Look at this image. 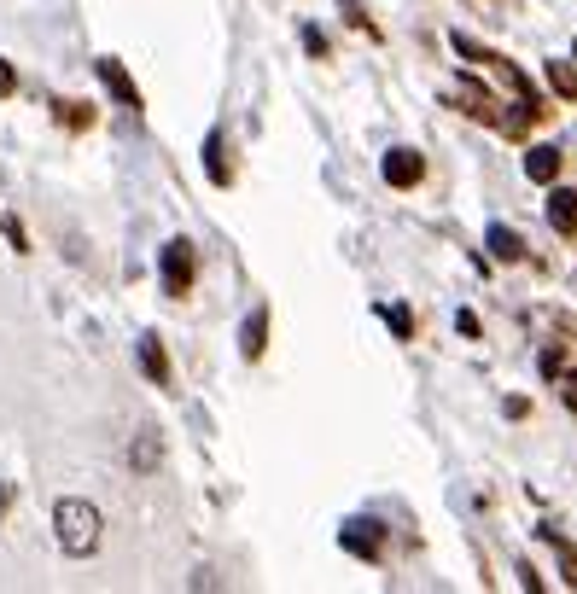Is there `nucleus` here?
Masks as SVG:
<instances>
[{
    "mask_svg": "<svg viewBox=\"0 0 577 594\" xmlns=\"http://www.w3.org/2000/svg\"><path fill=\"white\" fill-rule=\"evenodd\" d=\"M53 536H59V548H65L70 560L100 554V536H105L100 507H94V501H82V495H65V501L53 507Z\"/></svg>",
    "mask_w": 577,
    "mask_h": 594,
    "instance_id": "obj_1",
    "label": "nucleus"
},
{
    "mask_svg": "<svg viewBox=\"0 0 577 594\" xmlns=\"http://www.w3.org/2000/svg\"><path fill=\"white\" fill-rule=\"evenodd\" d=\"M455 53H461V59H473L478 70H490V76H496V82H502L513 99H525V105H543V99H537V88L519 76V65H508L502 53H484V47H478V41H467V35H455Z\"/></svg>",
    "mask_w": 577,
    "mask_h": 594,
    "instance_id": "obj_2",
    "label": "nucleus"
},
{
    "mask_svg": "<svg viewBox=\"0 0 577 594\" xmlns=\"http://www.w3.org/2000/svg\"><path fill=\"white\" fill-rule=\"evenodd\" d=\"M158 280H164V297L193 292V245H187V239H170V245L158 251Z\"/></svg>",
    "mask_w": 577,
    "mask_h": 594,
    "instance_id": "obj_3",
    "label": "nucleus"
},
{
    "mask_svg": "<svg viewBox=\"0 0 577 594\" xmlns=\"http://www.w3.org/2000/svg\"><path fill=\"white\" fill-rule=\"evenodd\" d=\"M379 175H385V187H420V181H426V164H420V152L397 146V152H385Z\"/></svg>",
    "mask_w": 577,
    "mask_h": 594,
    "instance_id": "obj_4",
    "label": "nucleus"
},
{
    "mask_svg": "<svg viewBox=\"0 0 577 594\" xmlns=\"http://www.w3.org/2000/svg\"><path fill=\"white\" fill-rule=\"evenodd\" d=\"M339 542L350 548V554H356V560H379V548H385V536H379L374 519H344Z\"/></svg>",
    "mask_w": 577,
    "mask_h": 594,
    "instance_id": "obj_5",
    "label": "nucleus"
},
{
    "mask_svg": "<svg viewBox=\"0 0 577 594\" xmlns=\"http://www.w3.org/2000/svg\"><path fill=\"white\" fill-rule=\"evenodd\" d=\"M94 70H100L105 94L117 99V105H129V111H140V88H135V82H129V70L117 65V59H100V65H94Z\"/></svg>",
    "mask_w": 577,
    "mask_h": 594,
    "instance_id": "obj_6",
    "label": "nucleus"
},
{
    "mask_svg": "<svg viewBox=\"0 0 577 594\" xmlns=\"http://www.w3.org/2000/svg\"><path fill=\"white\" fill-rule=\"evenodd\" d=\"M449 105H461V111L478 117V123H496V99L484 94L478 82H455V88H449Z\"/></svg>",
    "mask_w": 577,
    "mask_h": 594,
    "instance_id": "obj_7",
    "label": "nucleus"
},
{
    "mask_svg": "<svg viewBox=\"0 0 577 594\" xmlns=\"http://www.w3.org/2000/svg\"><path fill=\"white\" fill-rule=\"evenodd\" d=\"M548 228L560 239H577V193H566V187L548 193Z\"/></svg>",
    "mask_w": 577,
    "mask_h": 594,
    "instance_id": "obj_8",
    "label": "nucleus"
},
{
    "mask_svg": "<svg viewBox=\"0 0 577 594\" xmlns=\"http://www.w3.org/2000/svg\"><path fill=\"white\" fill-rule=\"evenodd\" d=\"M239 350H245V362H257V356L269 350V309H251V315H245V327H239Z\"/></svg>",
    "mask_w": 577,
    "mask_h": 594,
    "instance_id": "obj_9",
    "label": "nucleus"
},
{
    "mask_svg": "<svg viewBox=\"0 0 577 594\" xmlns=\"http://www.w3.org/2000/svg\"><path fill=\"white\" fill-rule=\"evenodd\" d=\"M140 373H146L152 385H170V356H164V344H158L152 332L140 338Z\"/></svg>",
    "mask_w": 577,
    "mask_h": 594,
    "instance_id": "obj_10",
    "label": "nucleus"
},
{
    "mask_svg": "<svg viewBox=\"0 0 577 594\" xmlns=\"http://www.w3.org/2000/svg\"><path fill=\"white\" fill-rule=\"evenodd\" d=\"M158 461H164V443H158V431L146 426L135 443H129V466H135V472H158Z\"/></svg>",
    "mask_w": 577,
    "mask_h": 594,
    "instance_id": "obj_11",
    "label": "nucleus"
},
{
    "mask_svg": "<svg viewBox=\"0 0 577 594\" xmlns=\"http://www.w3.org/2000/svg\"><path fill=\"white\" fill-rule=\"evenodd\" d=\"M525 175H531V181H554V175H560V152H554V146H531V152H525Z\"/></svg>",
    "mask_w": 577,
    "mask_h": 594,
    "instance_id": "obj_12",
    "label": "nucleus"
},
{
    "mask_svg": "<svg viewBox=\"0 0 577 594\" xmlns=\"http://www.w3.org/2000/svg\"><path fill=\"white\" fill-rule=\"evenodd\" d=\"M490 251H496L502 263H525V239H519L513 228H502V222L490 228Z\"/></svg>",
    "mask_w": 577,
    "mask_h": 594,
    "instance_id": "obj_13",
    "label": "nucleus"
},
{
    "mask_svg": "<svg viewBox=\"0 0 577 594\" xmlns=\"http://www.w3.org/2000/svg\"><path fill=\"white\" fill-rule=\"evenodd\" d=\"M204 169H210V181H216V187H228V152H222V129H210V140H204Z\"/></svg>",
    "mask_w": 577,
    "mask_h": 594,
    "instance_id": "obj_14",
    "label": "nucleus"
},
{
    "mask_svg": "<svg viewBox=\"0 0 577 594\" xmlns=\"http://www.w3.org/2000/svg\"><path fill=\"white\" fill-rule=\"evenodd\" d=\"M548 82H554V94H560V99H577V70L572 65H560V59H554V65H548Z\"/></svg>",
    "mask_w": 577,
    "mask_h": 594,
    "instance_id": "obj_15",
    "label": "nucleus"
},
{
    "mask_svg": "<svg viewBox=\"0 0 577 594\" xmlns=\"http://www.w3.org/2000/svg\"><path fill=\"white\" fill-rule=\"evenodd\" d=\"M379 315H385V327L397 332V338H408V332H414V315H408L403 303H391V309H379Z\"/></svg>",
    "mask_w": 577,
    "mask_h": 594,
    "instance_id": "obj_16",
    "label": "nucleus"
},
{
    "mask_svg": "<svg viewBox=\"0 0 577 594\" xmlns=\"http://www.w3.org/2000/svg\"><path fill=\"white\" fill-rule=\"evenodd\" d=\"M455 332H461V338H478V315H473V309H461V315H455Z\"/></svg>",
    "mask_w": 577,
    "mask_h": 594,
    "instance_id": "obj_17",
    "label": "nucleus"
},
{
    "mask_svg": "<svg viewBox=\"0 0 577 594\" xmlns=\"http://www.w3.org/2000/svg\"><path fill=\"white\" fill-rule=\"evenodd\" d=\"M0 228H6V239H12V245H18V251H24V245H30V239H24V228H18V216H0Z\"/></svg>",
    "mask_w": 577,
    "mask_h": 594,
    "instance_id": "obj_18",
    "label": "nucleus"
},
{
    "mask_svg": "<svg viewBox=\"0 0 577 594\" xmlns=\"http://www.w3.org/2000/svg\"><path fill=\"white\" fill-rule=\"evenodd\" d=\"M304 47L315 53V59H321V53H327V35H321V30H304Z\"/></svg>",
    "mask_w": 577,
    "mask_h": 594,
    "instance_id": "obj_19",
    "label": "nucleus"
},
{
    "mask_svg": "<svg viewBox=\"0 0 577 594\" xmlns=\"http://www.w3.org/2000/svg\"><path fill=\"white\" fill-rule=\"evenodd\" d=\"M12 88H18V76H12V65H6V59H0V94H12Z\"/></svg>",
    "mask_w": 577,
    "mask_h": 594,
    "instance_id": "obj_20",
    "label": "nucleus"
},
{
    "mask_svg": "<svg viewBox=\"0 0 577 594\" xmlns=\"http://www.w3.org/2000/svg\"><path fill=\"white\" fill-rule=\"evenodd\" d=\"M560 396H566V408H572V414H577V373H572V379H566V385H560Z\"/></svg>",
    "mask_w": 577,
    "mask_h": 594,
    "instance_id": "obj_21",
    "label": "nucleus"
},
{
    "mask_svg": "<svg viewBox=\"0 0 577 594\" xmlns=\"http://www.w3.org/2000/svg\"><path fill=\"white\" fill-rule=\"evenodd\" d=\"M6 507H12V484H0V519H6Z\"/></svg>",
    "mask_w": 577,
    "mask_h": 594,
    "instance_id": "obj_22",
    "label": "nucleus"
}]
</instances>
